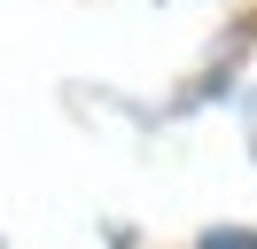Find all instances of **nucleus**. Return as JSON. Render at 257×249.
<instances>
[{"label": "nucleus", "instance_id": "obj_1", "mask_svg": "<svg viewBox=\"0 0 257 249\" xmlns=\"http://www.w3.org/2000/svg\"><path fill=\"white\" fill-rule=\"evenodd\" d=\"M203 249H257V233H218V241H203Z\"/></svg>", "mask_w": 257, "mask_h": 249}]
</instances>
